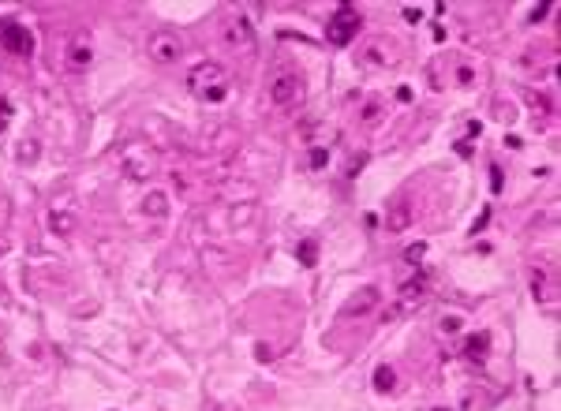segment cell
Listing matches in <instances>:
<instances>
[{"mask_svg": "<svg viewBox=\"0 0 561 411\" xmlns=\"http://www.w3.org/2000/svg\"><path fill=\"white\" fill-rule=\"evenodd\" d=\"M229 71L221 68L218 60H202L195 64V68L187 71V86H191V94L199 97V101H210V105H218L229 97Z\"/></svg>", "mask_w": 561, "mask_h": 411, "instance_id": "cell-1", "label": "cell"}, {"mask_svg": "<svg viewBox=\"0 0 561 411\" xmlns=\"http://www.w3.org/2000/svg\"><path fill=\"white\" fill-rule=\"evenodd\" d=\"M218 34H221V45L229 49V52H240V57L255 52V27L247 23V15H240V12L221 15Z\"/></svg>", "mask_w": 561, "mask_h": 411, "instance_id": "cell-2", "label": "cell"}, {"mask_svg": "<svg viewBox=\"0 0 561 411\" xmlns=\"http://www.w3.org/2000/svg\"><path fill=\"white\" fill-rule=\"evenodd\" d=\"M360 27H363V15L355 12L352 4H341L337 12L329 15V23H326V38H329V45H348V41L360 34Z\"/></svg>", "mask_w": 561, "mask_h": 411, "instance_id": "cell-3", "label": "cell"}, {"mask_svg": "<svg viewBox=\"0 0 561 411\" xmlns=\"http://www.w3.org/2000/svg\"><path fill=\"white\" fill-rule=\"evenodd\" d=\"M299 97H304V75L299 71H277L274 79H269V101H274L277 109L299 105Z\"/></svg>", "mask_w": 561, "mask_h": 411, "instance_id": "cell-4", "label": "cell"}, {"mask_svg": "<svg viewBox=\"0 0 561 411\" xmlns=\"http://www.w3.org/2000/svg\"><path fill=\"white\" fill-rule=\"evenodd\" d=\"M146 52H150V60L154 64H176L180 60V52H183V41L176 30H150V38H146Z\"/></svg>", "mask_w": 561, "mask_h": 411, "instance_id": "cell-5", "label": "cell"}, {"mask_svg": "<svg viewBox=\"0 0 561 411\" xmlns=\"http://www.w3.org/2000/svg\"><path fill=\"white\" fill-rule=\"evenodd\" d=\"M120 161H124V172H127L132 180H150V176H154V168H157V161H154V154H150V146H143V143H127L124 154H120Z\"/></svg>", "mask_w": 561, "mask_h": 411, "instance_id": "cell-6", "label": "cell"}, {"mask_svg": "<svg viewBox=\"0 0 561 411\" xmlns=\"http://www.w3.org/2000/svg\"><path fill=\"white\" fill-rule=\"evenodd\" d=\"M0 49L4 52H15V57H30L34 52V38L23 23L15 19H0Z\"/></svg>", "mask_w": 561, "mask_h": 411, "instance_id": "cell-7", "label": "cell"}, {"mask_svg": "<svg viewBox=\"0 0 561 411\" xmlns=\"http://www.w3.org/2000/svg\"><path fill=\"white\" fill-rule=\"evenodd\" d=\"M49 229L57 236L75 232V206H71V199H57V206L49 210Z\"/></svg>", "mask_w": 561, "mask_h": 411, "instance_id": "cell-8", "label": "cell"}, {"mask_svg": "<svg viewBox=\"0 0 561 411\" xmlns=\"http://www.w3.org/2000/svg\"><path fill=\"white\" fill-rule=\"evenodd\" d=\"M378 299H382L378 288H360V296H352L344 303V315H371V310L378 307Z\"/></svg>", "mask_w": 561, "mask_h": 411, "instance_id": "cell-9", "label": "cell"}, {"mask_svg": "<svg viewBox=\"0 0 561 411\" xmlns=\"http://www.w3.org/2000/svg\"><path fill=\"white\" fill-rule=\"evenodd\" d=\"M487 352H490V333H471L468 340H464V359L483 366L487 363Z\"/></svg>", "mask_w": 561, "mask_h": 411, "instance_id": "cell-10", "label": "cell"}, {"mask_svg": "<svg viewBox=\"0 0 561 411\" xmlns=\"http://www.w3.org/2000/svg\"><path fill=\"white\" fill-rule=\"evenodd\" d=\"M408 224H412V206H408L404 199H397L393 210H390V221H385V229H390V232H404Z\"/></svg>", "mask_w": 561, "mask_h": 411, "instance_id": "cell-11", "label": "cell"}, {"mask_svg": "<svg viewBox=\"0 0 561 411\" xmlns=\"http://www.w3.org/2000/svg\"><path fill=\"white\" fill-rule=\"evenodd\" d=\"M143 213H146V217H154V221H161L169 213V194L165 191H150L143 199Z\"/></svg>", "mask_w": 561, "mask_h": 411, "instance_id": "cell-12", "label": "cell"}, {"mask_svg": "<svg viewBox=\"0 0 561 411\" xmlns=\"http://www.w3.org/2000/svg\"><path fill=\"white\" fill-rule=\"evenodd\" d=\"M90 60H94V49L86 45L83 38H75L71 49H68V64H71L75 71H83V68H90Z\"/></svg>", "mask_w": 561, "mask_h": 411, "instance_id": "cell-13", "label": "cell"}, {"mask_svg": "<svg viewBox=\"0 0 561 411\" xmlns=\"http://www.w3.org/2000/svg\"><path fill=\"white\" fill-rule=\"evenodd\" d=\"M393 385H397V374L390 366H378V370H374V389H378V393H393Z\"/></svg>", "mask_w": 561, "mask_h": 411, "instance_id": "cell-14", "label": "cell"}, {"mask_svg": "<svg viewBox=\"0 0 561 411\" xmlns=\"http://www.w3.org/2000/svg\"><path fill=\"white\" fill-rule=\"evenodd\" d=\"M423 291H427V277H412V280L401 284V299H416V296H423Z\"/></svg>", "mask_w": 561, "mask_h": 411, "instance_id": "cell-15", "label": "cell"}, {"mask_svg": "<svg viewBox=\"0 0 561 411\" xmlns=\"http://www.w3.org/2000/svg\"><path fill=\"white\" fill-rule=\"evenodd\" d=\"M296 254H299V262H304V266H315V262H318V243H315V240H304V243L296 247Z\"/></svg>", "mask_w": 561, "mask_h": 411, "instance_id": "cell-16", "label": "cell"}, {"mask_svg": "<svg viewBox=\"0 0 561 411\" xmlns=\"http://www.w3.org/2000/svg\"><path fill=\"white\" fill-rule=\"evenodd\" d=\"M460 329H464V318H460V315H449V318L438 322V333H441V337H457Z\"/></svg>", "mask_w": 561, "mask_h": 411, "instance_id": "cell-17", "label": "cell"}, {"mask_svg": "<svg viewBox=\"0 0 561 411\" xmlns=\"http://www.w3.org/2000/svg\"><path fill=\"white\" fill-rule=\"evenodd\" d=\"M326 161H329V150L326 146H315V150H311V168H326Z\"/></svg>", "mask_w": 561, "mask_h": 411, "instance_id": "cell-18", "label": "cell"}, {"mask_svg": "<svg viewBox=\"0 0 561 411\" xmlns=\"http://www.w3.org/2000/svg\"><path fill=\"white\" fill-rule=\"evenodd\" d=\"M423 254H427V243H412V247L404 251V262H408V266H419V258H423Z\"/></svg>", "mask_w": 561, "mask_h": 411, "instance_id": "cell-19", "label": "cell"}, {"mask_svg": "<svg viewBox=\"0 0 561 411\" xmlns=\"http://www.w3.org/2000/svg\"><path fill=\"white\" fill-rule=\"evenodd\" d=\"M378 116H382V105H378V101H371V105L363 109V124H378Z\"/></svg>", "mask_w": 561, "mask_h": 411, "instance_id": "cell-20", "label": "cell"}, {"mask_svg": "<svg viewBox=\"0 0 561 411\" xmlns=\"http://www.w3.org/2000/svg\"><path fill=\"white\" fill-rule=\"evenodd\" d=\"M19 161H38V143H23V146H19Z\"/></svg>", "mask_w": 561, "mask_h": 411, "instance_id": "cell-21", "label": "cell"}, {"mask_svg": "<svg viewBox=\"0 0 561 411\" xmlns=\"http://www.w3.org/2000/svg\"><path fill=\"white\" fill-rule=\"evenodd\" d=\"M363 165H367V157H363V154H360V157H352V161H348V176H355V168H363Z\"/></svg>", "mask_w": 561, "mask_h": 411, "instance_id": "cell-22", "label": "cell"}, {"mask_svg": "<svg viewBox=\"0 0 561 411\" xmlns=\"http://www.w3.org/2000/svg\"><path fill=\"white\" fill-rule=\"evenodd\" d=\"M434 411H453V408H434Z\"/></svg>", "mask_w": 561, "mask_h": 411, "instance_id": "cell-23", "label": "cell"}, {"mask_svg": "<svg viewBox=\"0 0 561 411\" xmlns=\"http://www.w3.org/2000/svg\"><path fill=\"white\" fill-rule=\"evenodd\" d=\"M0 254H4V243H0Z\"/></svg>", "mask_w": 561, "mask_h": 411, "instance_id": "cell-24", "label": "cell"}]
</instances>
